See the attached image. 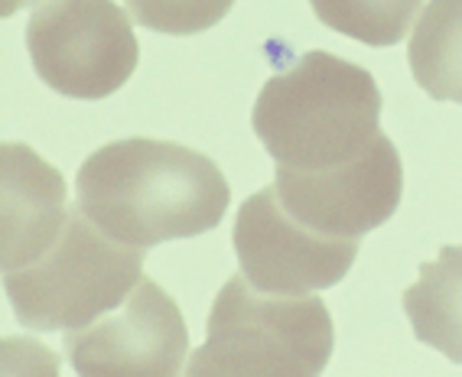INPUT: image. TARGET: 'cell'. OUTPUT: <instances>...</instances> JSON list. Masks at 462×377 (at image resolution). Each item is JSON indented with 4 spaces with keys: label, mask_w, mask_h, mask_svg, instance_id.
<instances>
[{
    "label": "cell",
    "mask_w": 462,
    "mask_h": 377,
    "mask_svg": "<svg viewBox=\"0 0 462 377\" xmlns=\"http://www.w3.org/2000/svg\"><path fill=\"white\" fill-rule=\"evenodd\" d=\"M228 202L222 170L173 140H111L75 172V206L111 238L141 251L218 228Z\"/></svg>",
    "instance_id": "obj_1"
},
{
    "label": "cell",
    "mask_w": 462,
    "mask_h": 377,
    "mask_svg": "<svg viewBox=\"0 0 462 377\" xmlns=\"http://www.w3.org/2000/svg\"><path fill=\"white\" fill-rule=\"evenodd\" d=\"M381 88L358 62L303 52L261 88L251 127L277 166L319 172L346 166L384 137Z\"/></svg>",
    "instance_id": "obj_2"
},
{
    "label": "cell",
    "mask_w": 462,
    "mask_h": 377,
    "mask_svg": "<svg viewBox=\"0 0 462 377\" xmlns=\"http://www.w3.org/2000/svg\"><path fill=\"white\" fill-rule=\"evenodd\" d=\"M206 332L186 361L192 377H316L336 348V326L319 296L261 293L245 273L225 280Z\"/></svg>",
    "instance_id": "obj_3"
},
{
    "label": "cell",
    "mask_w": 462,
    "mask_h": 377,
    "mask_svg": "<svg viewBox=\"0 0 462 377\" xmlns=\"http://www.w3.org/2000/svg\"><path fill=\"white\" fill-rule=\"evenodd\" d=\"M143 280V251L111 238L82 208L30 267L4 273L14 316L30 332H72L115 312Z\"/></svg>",
    "instance_id": "obj_4"
},
{
    "label": "cell",
    "mask_w": 462,
    "mask_h": 377,
    "mask_svg": "<svg viewBox=\"0 0 462 377\" xmlns=\"http://www.w3.org/2000/svg\"><path fill=\"white\" fill-rule=\"evenodd\" d=\"M131 23L115 0H42L26 23V50L42 85L66 98L101 101L137 69Z\"/></svg>",
    "instance_id": "obj_5"
},
{
    "label": "cell",
    "mask_w": 462,
    "mask_h": 377,
    "mask_svg": "<svg viewBox=\"0 0 462 377\" xmlns=\"http://www.w3.org/2000/svg\"><path fill=\"white\" fill-rule=\"evenodd\" d=\"M231 244L251 287L281 296L336 287L358 257V241L329 238L300 225L281 206L273 186H264L241 202Z\"/></svg>",
    "instance_id": "obj_6"
},
{
    "label": "cell",
    "mask_w": 462,
    "mask_h": 377,
    "mask_svg": "<svg viewBox=\"0 0 462 377\" xmlns=\"http://www.w3.org/2000/svg\"><path fill=\"white\" fill-rule=\"evenodd\" d=\"M62 345L82 377H176L189 358V328L173 296L143 277L125 306L66 332Z\"/></svg>",
    "instance_id": "obj_7"
},
{
    "label": "cell",
    "mask_w": 462,
    "mask_h": 377,
    "mask_svg": "<svg viewBox=\"0 0 462 377\" xmlns=\"http://www.w3.org/2000/svg\"><path fill=\"white\" fill-rule=\"evenodd\" d=\"M273 176L281 206L300 225L346 241H358L381 228L404 196V163L388 133L346 166L319 172L277 166Z\"/></svg>",
    "instance_id": "obj_8"
},
{
    "label": "cell",
    "mask_w": 462,
    "mask_h": 377,
    "mask_svg": "<svg viewBox=\"0 0 462 377\" xmlns=\"http://www.w3.org/2000/svg\"><path fill=\"white\" fill-rule=\"evenodd\" d=\"M4 218H0V263L4 273L30 267L59 241L69 222L66 182L56 166L36 156L26 143H4Z\"/></svg>",
    "instance_id": "obj_9"
},
{
    "label": "cell",
    "mask_w": 462,
    "mask_h": 377,
    "mask_svg": "<svg viewBox=\"0 0 462 377\" xmlns=\"http://www.w3.org/2000/svg\"><path fill=\"white\" fill-rule=\"evenodd\" d=\"M413 338L462 364V244H446L437 261L420 263V277L404 293Z\"/></svg>",
    "instance_id": "obj_10"
},
{
    "label": "cell",
    "mask_w": 462,
    "mask_h": 377,
    "mask_svg": "<svg viewBox=\"0 0 462 377\" xmlns=\"http://www.w3.org/2000/svg\"><path fill=\"white\" fill-rule=\"evenodd\" d=\"M407 62L430 98L462 105V0H430L407 42Z\"/></svg>",
    "instance_id": "obj_11"
},
{
    "label": "cell",
    "mask_w": 462,
    "mask_h": 377,
    "mask_svg": "<svg viewBox=\"0 0 462 377\" xmlns=\"http://www.w3.org/2000/svg\"><path fill=\"white\" fill-rule=\"evenodd\" d=\"M423 0H310L316 20L362 46L388 50L407 36Z\"/></svg>",
    "instance_id": "obj_12"
},
{
    "label": "cell",
    "mask_w": 462,
    "mask_h": 377,
    "mask_svg": "<svg viewBox=\"0 0 462 377\" xmlns=\"http://www.w3.org/2000/svg\"><path fill=\"white\" fill-rule=\"evenodd\" d=\"M134 23L166 36H196L218 26L235 0H125Z\"/></svg>",
    "instance_id": "obj_13"
},
{
    "label": "cell",
    "mask_w": 462,
    "mask_h": 377,
    "mask_svg": "<svg viewBox=\"0 0 462 377\" xmlns=\"http://www.w3.org/2000/svg\"><path fill=\"white\" fill-rule=\"evenodd\" d=\"M30 4H36V0H4V4H0V14L10 17V14H17V10L30 7Z\"/></svg>",
    "instance_id": "obj_14"
}]
</instances>
